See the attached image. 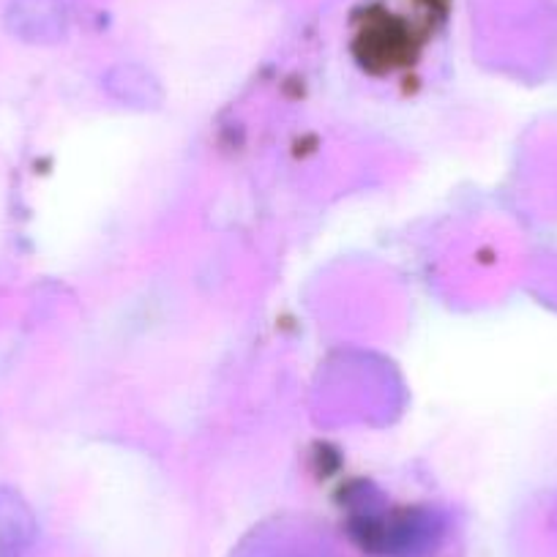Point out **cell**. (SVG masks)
I'll return each mask as SVG.
<instances>
[{"label":"cell","instance_id":"obj_1","mask_svg":"<svg viewBox=\"0 0 557 557\" xmlns=\"http://www.w3.org/2000/svg\"><path fill=\"white\" fill-rule=\"evenodd\" d=\"M14 544V513L7 506V500H0V557H7Z\"/></svg>","mask_w":557,"mask_h":557}]
</instances>
